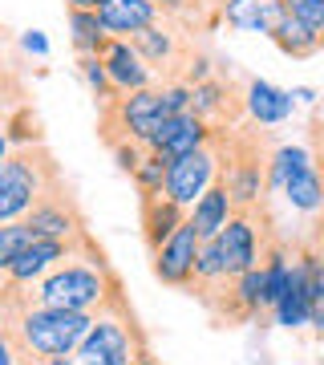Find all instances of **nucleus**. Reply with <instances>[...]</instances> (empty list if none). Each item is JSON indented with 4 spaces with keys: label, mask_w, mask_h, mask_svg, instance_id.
Segmentation results:
<instances>
[{
    "label": "nucleus",
    "mask_w": 324,
    "mask_h": 365,
    "mask_svg": "<svg viewBox=\"0 0 324 365\" xmlns=\"http://www.w3.org/2000/svg\"><path fill=\"white\" fill-rule=\"evenodd\" d=\"M85 244V240H81ZM78 244V252H81ZM78 252L61 260L53 268L45 280L37 284H25L33 288V297H21L13 288H4V313H21L28 304H45V309H69V313H105V309H114L122 304V284H117V276L110 272V264L102 260V252L90 248L85 260H78Z\"/></svg>",
    "instance_id": "1"
},
{
    "label": "nucleus",
    "mask_w": 324,
    "mask_h": 365,
    "mask_svg": "<svg viewBox=\"0 0 324 365\" xmlns=\"http://www.w3.org/2000/svg\"><path fill=\"white\" fill-rule=\"evenodd\" d=\"M98 313H69V309H45L28 304L21 313H4V341L25 357L49 361V357H73L81 341L90 337Z\"/></svg>",
    "instance_id": "2"
},
{
    "label": "nucleus",
    "mask_w": 324,
    "mask_h": 365,
    "mask_svg": "<svg viewBox=\"0 0 324 365\" xmlns=\"http://www.w3.org/2000/svg\"><path fill=\"white\" fill-rule=\"evenodd\" d=\"M53 187H61V170L45 146H13L0 167V220H25Z\"/></svg>",
    "instance_id": "3"
},
{
    "label": "nucleus",
    "mask_w": 324,
    "mask_h": 365,
    "mask_svg": "<svg viewBox=\"0 0 324 365\" xmlns=\"http://www.w3.org/2000/svg\"><path fill=\"white\" fill-rule=\"evenodd\" d=\"M142 353H146V337L138 333L126 300H122V304L93 317L90 337L81 341V349L73 357H78V365H134Z\"/></svg>",
    "instance_id": "4"
},
{
    "label": "nucleus",
    "mask_w": 324,
    "mask_h": 365,
    "mask_svg": "<svg viewBox=\"0 0 324 365\" xmlns=\"http://www.w3.org/2000/svg\"><path fill=\"white\" fill-rule=\"evenodd\" d=\"M167 93L146 86V90H134V93H122L114 106L102 110V134L110 130H122L117 143H138L150 150V138L158 134V126L167 122ZM114 143V146H117Z\"/></svg>",
    "instance_id": "5"
},
{
    "label": "nucleus",
    "mask_w": 324,
    "mask_h": 365,
    "mask_svg": "<svg viewBox=\"0 0 324 365\" xmlns=\"http://www.w3.org/2000/svg\"><path fill=\"white\" fill-rule=\"evenodd\" d=\"M223 175V155H219V138L194 155H182L170 163V179H167V195L179 203V207L191 211L199 199L207 195L211 187L219 182Z\"/></svg>",
    "instance_id": "6"
},
{
    "label": "nucleus",
    "mask_w": 324,
    "mask_h": 365,
    "mask_svg": "<svg viewBox=\"0 0 324 365\" xmlns=\"http://www.w3.org/2000/svg\"><path fill=\"white\" fill-rule=\"evenodd\" d=\"M199 252H203V235H199V227L187 220L179 232L155 252V264H150V268H155V280H162V284H170V288H191L194 276H199Z\"/></svg>",
    "instance_id": "7"
},
{
    "label": "nucleus",
    "mask_w": 324,
    "mask_h": 365,
    "mask_svg": "<svg viewBox=\"0 0 324 365\" xmlns=\"http://www.w3.org/2000/svg\"><path fill=\"white\" fill-rule=\"evenodd\" d=\"M25 223L37 235H45V240H65V244H78L81 235H85V223H81L73 199H69V191H65V182L61 187H53L49 195L28 211Z\"/></svg>",
    "instance_id": "8"
},
{
    "label": "nucleus",
    "mask_w": 324,
    "mask_h": 365,
    "mask_svg": "<svg viewBox=\"0 0 324 365\" xmlns=\"http://www.w3.org/2000/svg\"><path fill=\"white\" fill-rule=\"evenodd\" d=\"M215 134H219V130L211 126L207 118H199L191 110V114L167 118V122L158 126V134L150 138V150H158L167 163H174V158H182V155H194V150L211 146V143H215Z\"/></svg>",
    "instance_id": "9"
},
{
    "label": "nucleus",
    "mask_w": 324,
    "mask_h": 365,
    "mask_svg": "<svg viewBox=\"0 0 324 365\" xmlns=\"http://www.w3.org/2000/svg\"><path fill=\"white\" fill-rule=\"evenodd\" d=\"M81 240H85V235H81ZM81 240H78V244H81ZM78 244L37 235V240H33V244H28V248L21 252L9 268H4V280H9V284H37V280H45V276H49L61 260H69V256L78 252Z\"/></svg>",
    "instance_id": "10"
},
{
    "label": "nucleus",
    "mask_w": 324,
    "mask_h": 365,
    "mask_svg": "<svg viewBox=\"0 0 324 365\" xmlns=\"http://www.w3.org/2000/svg\"><path fill=\"white\" fill-rule=\"evenodd\" d=\"M219 179L227 182L235 207L239 211H256V203L263 199V191H268V158L239 155V150H235V155H227Z\"/></svg>",
    "instance_id": "11"
},
{
    "label": "nucleus",
    "mask_w": 324,
    "mask_h": 365,
    "mask_svg": "<svg viewBox=\"0 0 324 365\" xmlns=\"http://www.w3.org/2000/svg\"><path fill=\"white\" fill-rule=\"evenodd\" d=\"M215 13L227 29L239 33H263L272 41V33L280 29V21L288 16L284 0H215Z\"/></svg>",
    "instance_id": "12"
},
{
    "label": "nucleus",
    "mask_w": 324,
    "mask_h": 365,
    "mask_svg": "<svg viewBox=\"0 0 324 365\" xmlns=\"http://www.w3.org/2000/svg\"><path fill=\"white\" fill-rule=\"evenodd\" d=\"M98 57L105 61L110 78H114V86L122 93H134V90H146L150 86V61L138 53V45L130 37H105Z\"/></svg>",
    "instance_id": "13"
},
{
    "label": "nucleus",
    "mask_w": 324,
    "mask_h": 365,
    "mask_svg": "<svg viewBox=\"0 0 324 365\" xmlns=\"http://www.w3.org/2000/svg\"><path fill=\"white\" fill-rule=\"evenodd\" d=\"M251 215L256 211H235V220L215 235L223 264H227V276H244L251 268H259V240H256V220Z\"/></svg>",
    "instance_id": "14"
},
{
    "label": "nucleus",
    "mask_w": 324,
    "mask_h": 365,
    "mask_svg": "<svg viewBox=\"0 0 324 365\" xmlns=\"http://www.w3.org/2000/svg\"><path fill=\"white\" fill-rule=\"evenodd\" d=\"M98 16L110 37H138L142 29L158 25V4L155 0H105Z\"/></svg>",
    "instance_id": "15"
},
{
    "label": "nucleus",
    "mask_w": 324,
    "mask_h": 365,
    "mask_svg": "<svg viewBox=\"0 0 324 365\" xmlns=\"http://www.w3.org/2000/svg\"><path fill=\"white\" fill-rule=\"evenodd\" d=\"M244 110L251 114V122H259V126H280V122L292 118L296 98H292L288 90H276L272 81L251 78L247 81V90H244Z\"/></svg>",
    "instance_id": "16"
},
{
    "label": "nucleus",
    "mask_w": 324,
    "mask_h": 365,
    "mask_svg": "<svg viewBox=\"0 0 324 365\" xmlns=\"http://www.w3.org/2000/svg\"><path fill=\"white\" fill-rule=\"evenodd\" d=\"M187 220H191V211L179 207L170 195H146L142 199V240L150 244V252L162 248Z\"/></svg>",
    "instance_id": "17"
},
{
    "label": "nucleus",
    "mask_w": 324,
    "mask_h": 365,
    "mask_svg": "<svg viewBox=\"0 0 324 365\" xmlns=\"http://www.w3.org/2000/svg\"><path fill=\"white\" fill-rule=\"evenodd\" d=\"M235 211H239V207H235L231 191H227V182L219 179L207 195L191 207V223L199 227V235H203V240H215V235H219L223 227L235 220Z\"/></svg>",
    "instance_id": "18"
},
{
    "label": "nucleus",
    "mask_w": 324,
    "mask_h": 365,
    "mask_svg": "<svg viewBox=\"0 0 324 365\" xmlns=\"http://www.w3.org/2000/svg\"><path fill=\"white\" fill-rule=\"evenodd\" d=\"M272 313H276V325H284V329L312 325V284H308V264L304 260H296L292 288L280 297V304H276Z\"/></svg>",
    "instance_id": "19"
},
{
    "label": "nucleus",
    "mask_w": 324,
    "mask_h": 365,
    "mask_svg": "<svg viewBox=\"0 0 324 365\" xmlns=\"http://www.w3.org/2000/svg\"><path fill=\"white\" fill-rule=\"evenodd\" d=\"M272 45L284 53V57H292V61H304V57H312V53L324 45V37H316L308 25H300L296 16H284L280 29L272 33Z\"/></svg>",
    "instance_id": "20"
},
{
    "label": "nucleus",
    "mask_w": 324,
    "mask_h": 365,
    "mask_svg": "<svg viewBox=\"0 0 324 365\" xmlns=\"http://www.w3.org/2000/svg\"><path fill=\"white\" fill-rule=\"evenodd\" d=\"M199 118H207L211 126H219L223 118L231 114V86L219 78H207V81H194V106H191Z\"/></svg>",
    "instance_id": "21"
},
{
    "label": "nucleus",
    "mask_w": 324,
    "mask_h": 365,
    "mask_svg": "<svg viewBox=\"0 0 324 365\" xmlns=\"http://www.w3.org/2000/svg\"><path fill=\"white\" fill-rule=\"evenodd\" d=\"M308 167H316V163H312V155L304 146H276L272 155H268V187L272 191H284L288 182Z\"/></svg>",
    "instance_id": "22"
},
{
    "label": "nucleus",
    "mask_w": 324,
    "mask_h": 365,
    "mask_svg": "<svg viewBox=\"0 0 324 365\" xmlns=\"http://www.w3.org/2000/svg\"><path fill=\"white\" fill-rule=\"evenodd\" d=\"M65 13H69V37H73V49H78V57L102 49V41L110 37V33H105V25H102V16H98V13H85V9H65Z\"/></svg>",
    "instance_id": "23"
},
{
    "label": "nucleus",
    "mask_w": 324,
    "mask_h": 365,
    "mask_svg": "<svg viewBox=\"0 0 324 365\" xmlns=\"http://www.w3.org/2000/svg\"><path fill=\"white\" fill-rule=\"evenodd\" d=\"M284 199H288V207H296V211H320L324 207V179H320V170H316V167L300 170L296 179L284 187Z\"/></svg>",
    "instance_id": "24"
},
{
    "label": "nucleus",
    "mask_w": 324,
    "mask_h": 365,
    "mask_svg": "<svg viewBox=\"0 0 324 365\" xmlns=\"http://www.w3.org/2000/svg\"><path fill=\"white\" fill-rule=\"evenodd\" d=\"M134 45H138V53H142L150 66H170L174 61V53H179V45H174V33H170L167 25H150V29H142L138 37H130Z\"/></svg>",
    "instance_id": "25"
},
{
    "label": "nucleus",
    "mask_w": 324,
    "mask_h": 365,
    "mask_svg": "<svg viewBox=\"0 0 324 365\" xmlns=\"http://www.w3.org/2000/svg\"><path fill=\"white\" fill-rule=\"evenodd\" d=\"M78 69H81V78H85V86L93 90V98H98V106H114L117 98H122V90L114 86V78H110V69H105V61L98 57V53H85L78 61Z\"/></svg>",
    "instance_id": "26"
},
{
    "label": "nucleus",
    "mask_w": 324,
    "mask_h": 365,
    "mask_svg": "<svg viewBox=\"0 0 324 365\" xmlns=\"http://www.w3.org/2000/svg\"><path fill=\"white\" fill-rule=\"evenodd\" d=\"M134 179V187H138V195H167V179H170V163L158 150H146L142 163H138V170L130 175Z\"/></svg>",
    "instance_id": "27"
},
{
    "label": "nucleus",
    "mask_w": 324,
    "mask_h": 365,
    "mask_svg": "<svg viewBox=\"0 0 324 365\" xmlns=\"http://www.w3.org/2000/svg\"><path fill=\"white\" fill-rule=\"evenodd\" d=\"M33 240H37V232H33L25 220L4 223V227H0V268H9V264H13L28 244H33Z\"/></svg>",
    "instance_id": "28"
},
{
    "label": "nucleus",
    "mask_w": 324,
    "mask_h": 365,
    "mask_svg": "<svg viewBox=\"0 0 324 365\" xmlns=\"http://www.w3.org/2000/svg\"><path fill=\"white\" fill-rule=\"evenodd\" d=\"M284 9L300 25H308L316 37H324V0H284Z\"/></svg>",
    "instance_id": "29"
},
{
    "label": "nucleus",
    "mask_w": 324,
    "mask_h": 365,
    "mask_svg": "<svg viewBox=\"0 0 324 365\" xmlns=\"http://www.w3.org/2000/svg\"><path fill=\"white\" fill-rule=\"evenodd\" d=\"M21 45H25L28 53H37V57H45V53H49V41H45V33H37V29L21 33Z\"/></svg>",
    "instance_id": "30"
},
{
    "label": "nucleus",
    "mask_w": 324,
    "mask_h": 365,
    "mask_svg": "<svg viewBox=\"0 0 324 365\" xmlns=\"http://www.w3.org/2000/svg\"><path fill=\"white\" fill-rule=\"evenodd\" d=\"M105 0H65V9H85V13H98Z\"/></svg>",
    "instance_id": "31"
},
{
    "label": "nucleus",
    "mask_w": 324,
    "mask_h": 365,
    "mask_svg": "<svg viewBox=\"0 0 324 365\" xmlns=\"http://www.w3.org/2000/svg\"><path fill=\"white\" fill-rule=\"evenodd\" d=\"M292 98H296V102H304V106H312V102H316V90L300 86V90H292Z\"/></svg>",
    "instance_id": "32"
},
{
    "label": "nucleus",
    "mask_w": 324,
    "mask_h": 365,
    "mask_svg": "<svg viewBox=\"0 0 324 365\" xmlns=\"http://www.w3.org/2000/svg\"><path fill=\"white\" fill-rule=\"evenodd\" d=\"M41 365H78V357H49V361H41Z\"/></svg>",
    "instance_id": "33"
},
{
    "label": "nucleus",
    "mask_w": 324,
    "mask_h": 365,
    "mask_svg": "<svg viewBox=\"0 0 324 365\" xmlns=\"http://www.w3.org/2000/svg\"><path fill=\"white\" fill-rule=\"evenodd\" d=\"M134 365H162V361H155L150 353H142V357H138V361H134Z\"/></svg>",
    "instance_id": "34"
},
{
    "label": "nucleus",
    "mask_w": 324,
    "mask_h": 365,
    "mask_svg": "<svg viewBox=\"0 0 324 365\" xmlns=\"http://www.w3.org/2000/svg\"><path fill=\"white\" fill-rule=\"evenodd\" d=\"M316 256H320V264H324V235H320V244H316Z\"/></svg>",
    "instance_id": "35"
},
{
    "label": "nucleus",
    "mask_w": 324,
    "mask_h": 365,
    "mask_svg": "<svg viewBox=\"0 0 324 365\" xmlns=\"http://www.w3.org/2000/svg\"><path fill=\"white\" fill-rule=\"evenodd\" d=\"M155 4H158V9H162V0H155Z\"/></svg>",
    "instance_id": "36"
},
{
    "label": "nucleus",
    "mask_w": 324,
    "mask_h": 365,
    "mask_svg": "<svg viewBox=\"0 0 324 365\" xmlns=\"http://www.w3.org/2000/svg\"><path fill=\"white\" fill-rule=\"evenodd\" d=\"M211 4H215V0H211Z\"/></svg>",
    "instance_id": "37"
}]
</instances>
